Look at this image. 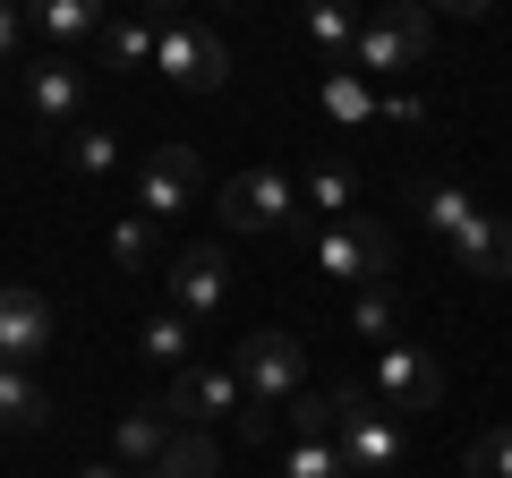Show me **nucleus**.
<instances>
[{"label": "nucleus", "instance_id": "1", "mask_svg": "<svg viewBox=\"0 0 512 478\" xmlns=\"http://www.w3.org/2000/svg\"><path fill=\"white\" fill-rule=\"evenodd\" d=\"M333 453H342V470H350V478H402L410 436H402V419H393L376 393L333 385Z\"/></svg>", "mask_w": 512, "mask_h": 478}, {"label": "nucleus", "instance_id": "2", "mask_svg": "<svg viewBox=\"0 0 512 478\" xmlns=\"http://www.w3.org/2000/svg\"><path fill=\"white\" fill-rule=\"evenodd\" d=\"M308 257L325 265L333 282H350V291H376L384 274H393V231L384 222H316L308 231Z\"/></svg>", "mask_w": 512, "mask_h": 478}, {"label": "nucleus", "instance_id": "3", "mask_svg": "<svg viewBox=\"0 0 512 478\" xmlns=\"http://www.w3.org/2000/svg\"><path fill=\"white\" fill-rule=\"evenodd\" d=\"M299 376H308V342H299V333H274V325H265V333L239 342V385H248V410L274 419L291 393H308Z\"/></svg>", "mask_w": 512, "mask_h": 478}, {"label": "nucleus", "instance_id": "4", "mask_svg": "<svg viewBox=\"0 0 512 478\" xmlns=\"http://www.w3.org/2000/svg\"><path fill=\"white\" fill-rule=\"evenodd\" d=\"M427 43H436V18H427V9H384L376 26H359L350 69H359V77H419L427 69Z\"/></svg>", "mask_w": 512, "mask_h": 478}, {"label": "nucleus", "instance_id": "5", "mask_svg": "<svg viewBox=\"0 0 512 478\" xmlns=\"http://www.w3.org/2000/svg\"><path fill=\"white\" fill-rule=\"evenodd\" d=\"M154 69H163L171 86H188V94H222V86H231V52H222V35H214V26H188V18L154 26Z\"/></svg>", "mask_w": 512, "mask_h": 478}, {"label": "nucleus", "instance_id": "6", "mask_svg": "<svg viewBox=\"0 0 512 478\" xmlns=\"http://www.w3.org/2000/svg\"><path fill=\"white\" fill-rule=\"evenodd\" d=\"M367 393H376L393 419H402V410H436V402H444V368L427 359L419 342H384V350H376V376H367Z\"/></svg>", "mask_w": 512, "mask_h": 478}, {"label": "nucleus", "instance_id": "7", "mask_svg": "<svg viewBox=\"0 0 512 478\" xmlns=\"http://www.w3.org/2000/svg\"><path fill=\"white\" fill-rule=\"evenodd\" d=\"M26 111H35L43 129L77 137L86 129V69H77L69 52H35L26 60Z\"/></svg>", "mask_w": 512, "mask_h": 478}, {"label": "nucleus", "instance_id": "8", "mask_svg": "<svg viewBox=\"0 0 512 478\" xmlns=\"http://www.w3.org/2000/svg\"><path fill=\"white\" fill-rule=\"evenodd\" d=\"M197 188H205V154H197V146H154L146 163H137V205H146V222L188 214Z\"/></svg>", "mask_w": 512, "mask_h": 478}, {"label": "nucleus", "instance_id": "9", "mask_svg": "<svg viewBox=\"0 0 512 478\" xmlns=\"http://www.w3.org/2000/svg\"><path fill=\"white\" fill-rule=\"evenodd\" d=\"M299 205L308 197L282 171H239V180H222V231H282Z\"/></svg>", "mask_w": 512, "mask_h": 478}, {"label": "nucleus", "instance_id": "10", "mask_svg": "<svg viewBox=\"0 0 512 478\" xmlns=\"http://www.w3.org/2000/svg\"><path fill=\"white\" fill-rule=\"evenodd\" d=\"M163 282H171V308H180L188 325H205V316H222V299H231V257H222L214 239H205V248H180Z\"/></svg>", "mask_w": 512, "mask_h": 478}, {"label": "nucleus", "instance_id": "11", "mask_svg": "<svg viewBox=\"0 0 512 478\" xmlns=\"http://www.w3.org/2000/svg\"><path fill=\"white\" fill-rule=\"evenodd\" d=\"M52 350V299L35 282H0V368H26Z\"/></svg>", "mask_w": 512, "mask_h": 478}, {"label": "nucleus", "instance_id": "12", "mask_svg": "<svg viewBox=\"0 0 512 478\" xmlns=\"http://www.w3.org/2000/svg\"><path fill=\"white\" fill-rule=\"evenodd\" d=\"M171 419H222V410H248V385H239V368H188L180 385H171Z\"/></svg>", "mask_w": 512, "mask_h": 478}, {"label": "nucleus", "instance_id": "13", "mask_svg": "<svg viewBox=\"0 0 512 478\" xmlns=\"http://www.w3.org/2000/svg\"><path fill=\"white\" fill-rule=\"evenodd\" d=\"M171 436H180V427H171V410H120V427H111V461L146 478V470H163Z\"/></svg>", "mask_w": 512, "mask_h": 478}, {"label": "nucleus", "instance_id": "14", "mask_svg": "<svg viewBox=\"0 0 512 478\" xmlns=\"http://www.w3.org/2000/svg\"><path fill=\"white\" fill-rule=\"evenodd\" d=\"M453 265H461V274H478V282H512V222L495 214V205L453 239Z\"/></svg>", "mask_w": 512, "mask_h": 478}, {"label": "nucleus", "instance_id": "15", "mask_svg": "<svg viewBox=\"0 0 512 478\" xmlns=\"http://www.w3.org/2000/svg\"><path fill=\"white\" fill-rule=\"evenodd\" d=\"M410 205H419V214H427V231H436L444 248H453V239L470 231L478 214H487V205H478V197H470V188H461V180H419V188H410Z\"/></svg>", "mask_w": 512, "mask_h": 478}, {"label": "nucleus", "instance_id": "16", "mask_svg": "<svg viewBox=\"0 0 512 478\" xmlns=\"http://www.w3.org/2000/svg\"><path fill=\"white\" fill-rule=\"evenodd\" d=\"M316 103H325V120H333V129H367V120H384V103L367 94V77H359V69H325Z\"/></svg>", "mask_w": 512, "mask_h": 478}, {"label": "nucleus", "instance_id": "17", "mask_svg": "<svg viewBox=\"0 0 512 478\" xmlns=\"http://www.w3.org/2000/svg\"><path fill=\"white\" fill-rule=\"evenodd\" d=\"M299 197L316 205L325 222H359V180H350V163H308V180H299Z\"/></svg>", "mask_w": 512, "mask_h": 478}, {"label": "nucleus", "instance_id": "18", "mask_svg": "<svg viewBox=\"0 0 512 478\" xmlns=\"http://www.w3.org/2000/svg\"><path fill=\"white\" fill-rule=\"evenodd\" d=\"M103 0H43L35 9V35L43 43H60V52H69V43H86V35H103Z\"/></svg>", "mask_w": 512, "mask_h": 478}, {"label": "nucleus", "instance_id": "19", "mask_svg": "<svg viewBox=\"0 0 512 478\" xmlns=\"http://www.w3.org/2000/svg\"><path fill=\"white\" fill-rule=\"evenodd\" d=\"M52 419V393L35 385L26 368H0V427H18V436H35V427Z\"/></svg>", "mask_w": 512, "mask_h": 478}, {"label": "nucleus", "instance_id": "20", "mask_svg": "<svg viewBox=\"0 0 512 478\" xmlns=\"http://www.w3.org/2000/svg\"><path fill=\"white\" fill-rule=\"evenodd\" d=\"M350 333L359 342H402V308H393V282H376V291H350Z\"/></svg>", "mask_w": 512, "mask_h": 478}, {"label": "nucleus", "instance_id": "21", "mask_svg": "<svg viewBox=\"0 0 512 478\" xmlns=\"http://www.w3.org/2000/svg\"><path fill=\"white\" fill-rule=\"evenodd\" d=\"M188 342H197V325H188L180 308H163V316H146V342H137V350H146L154 368H180L188 376Z\"/></svg>", "mask_w": 512, "mask_h": 478}, {"label": "nucleus", "instance_id": "22", "mask_svg": "<svg viewBox=\"0 0 512 478\" xmlns=\"http://www.w3.org/2000/svg\"><path fill=\"white\" fill-rule=\"evenodd\" d=\"M103 60H111V69H146V60H154V26L146 18H111L103 26Z\"/></svg>", "mask_w": 512, "mask_h": 478}, {"label": "nucleus", "instance_id": "23", "mask_svg": "<svg viewBox=\"0 0 512 478\" xmlns=\"http://www.w3.org/2000/svg\"><path fill=\"white\" fill-rule=\"evenodd\" d=\"M461 478H512V419L487 427V436H470V453H461Z\"/></svg>", "mask_w": 512, "mask_h": 478}, {"label": "nucleus", "instance_id": "24", "mask_svg": "<svg viewBox=\"0 0 512 478\" xmlns=\"http://www.w3.org/2000/svg\"><path fill=\"white\" fill-rule=\"evenodd\" d=\"M282 478H350V470H342V453H333V436H291Z\"/></svg>", "mask_w": 512, "mask_h": 478}, {"label": "nucleus", "instance_id": "25", "mask_svg": "<svg viewBox=\"0 0 512 478\" xmlns=\"http://www.w3.org/2000/svg\"><path fill=\"white\" fill-rule=\"evenodd\" d=\"M308 43L333 60V69H350V52H359V26H350L342 9H308Z\"/></svg>", "mask_w": 512, "mask_h": 478}, {"label": "nucleus", "instance_id": "26", "mask_svg": "<svg viewBox=\"0 0 512 478\" xmlns=\"http://www.w3.org/2000/svg\"><path fill=\"white\" fill-rule=\"evenodd\" d=\"M60 154H69V171L103 180V171L120 163V137H111V129H77V137H60Z\"/></svg>", "mask_w": 512, "mask_h": 478}, {"label": "nucleus", "instance_id": "27", "mask_svg": "<svg viewBox=\"0 0 512 478\" xmlns=\"http://www.w3.org/2000/svg\"><path fill=\"white\" fill-rule=\"evenodd\" d=\"M111 265H120V274H154V222L146 214L111 231Z\"/></svg>", "mask_w": 512, "mask_h": 478}, {"label": "nucleus", "instance_id": "28", "mask_svg": "<svg viewBox=\"0 0 512 478\" xmlns=\"http://www.w3.org/2000/svg\"><path fill=\"white\" fill-rule=\"evenodd\" d=\"M163 478H214V444H205V436H171Z\"/></svg>", "mask_w": 512, "mask_h": 478}, {"label": "nucleus", "instance_id": "29", "mask_svg": "<svg viewBox=\"0 0 512 478\" xmlns=\"http://www.w3.org/2000/svg\"><path fill=\"white\" fill-rule=\"evenodd\" d=\"M291 436H333V393H291Z\"/></svg>", "mask_w": 512, "mask_h": 478}, {"label": "nucleus", "instance_id": "30", "mask_svg": "<svg viewBox=\"0 0 512 478\" xmlns=\"http://www.w3.org/2000/svg\"><path fill=\"white\" fill-rule=\"evenodd\" d=\"M26 26H35V18H18V9H0V69H9V60L26 52Z\"/></svg>", "mask_w": 512, "mask_h": 478}, {"label": "nucleus", "instance_id": "31", "mask_svg": "<svg viewBox=\"0 0 512 478\" xmlns=\"http://www.w3.org/2000/svg\"><path fill=\"white\" fill-rule=\"evenodd\" d=\"M384 120H402V129H410V120H427V103L410 86H393V94H384Z\"/></svg>", "mask_w": 512, "mask_h": 478}, {"label": "nucleus", "instance_id": "32", "mask_svg": "<svg viewBox=\"0 0 512 478\" xmlns=\"http://www.w3.org/2000/svg\"><path fill=\"white\" fill-rule=\"evenodd\" d=\"M77 478H137V470H120V461H86Z\"/></svg>", "mask_w": 512, "mask_h": 478}, {"label": "nucleus", "instance_id": "33", "mask_svg": "<svg viewBox=\"0 0 512 478\" xmlns=\"http://www.w3.org/2000/svg\"><path fill=\"white\" fill-rule=\"evenodd\" d=\"M146 478H163V470H146Z\"/></svg>", "mask_w": 512, "mask_h": 478}]
</instances>
